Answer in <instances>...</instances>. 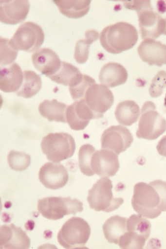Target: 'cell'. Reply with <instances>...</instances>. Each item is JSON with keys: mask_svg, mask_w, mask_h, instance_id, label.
<instances>
[{"mask_svg": "<svg viewBox=\"0 0 166 249\" xmlns=\"http://www.w3.org/2000/svg\"><path fill=\"white\" fill-rule=\"evenodd\" d=\"M138 38L135 27L121 21L104 28L101 34L100 42L109 53L117 54L133 48Z\"/></svg>", "mask_w": 166, "mask_h": 249, "instance_id": "obj_1", "label": "cell"}, {"mask_svg": "<svg viewBox=\"0 0 166 249\" xmlns=\"http://www.w3.org/2000/svg\"><path fill=\"white\" fill-rule=\"evenodd\" d=\"M124 3L126 8L137 12L140 34L144 40H155L164 34L165 20L153 11L150 1H129Z\"/></svg>", "mask_w": 166, "mask_h": 249, "instance_id": "obj_2", "label": "cell"}, {"mask_svg": "<svg viewBox=\"0 0 166 249\" xmlns=\"http://www.w3.org/2000/svg\"><path fill=\"white\" fill-rule=\"evenodd\" d=\"M132 208L139 214L149 219L158 218L162 213L157 191L145 182L136 184L131 200Z\"/></svg>", "mask_w": 166, "mask_h": 249, "instance_id": "obj_3", "label": "cell"}, {"mask_svg": "<svg viewBox=\"0 0 166 249\" xmlns=\"http://www.w3.org/2000/svg\"><path fill=\"white\" fill-rule=\"evenodd\" d=\"M41 148L49 160L58 163L73 157L75 143L73 136L68 133H50L42 138Z\"/></svg>", "mask_w": 166, "mask_h": 249, "instance_id": "obj_4", "label": "cell"}, {"mask_svg": "<svg viewBox=\"0 0 166 249\" xmlns=\"http://www.w3.org/2000/svg\"><path fill=\"white\" fill-rule=\"evenodd\" d=\"M37 210L44 217L57 220L66 215L82 212L83 206L82 202L77 199L50 196L37 201Z\"/></svg>", "mask_w": 166, "mask_h": 249, "instance_id": "obj_5", "label": "cell"}, {"mask_svg": "<svg viewBox=\"0 0 166 249\" xmlns=\"http://www.w3.org/2000/svg\"><path fill=\"white\" fill-rule=\"evenodd\" d=\"M91 229L84 219L73 217L60 229L57 236L59 243L65 249H83L88 242Z\"/></svg>", "mask_w": 166, "mask_h": 249, "instance_id": "obj_6", "label": "cell"}, {"mask_svg": "<svg viewBox=\"0 0 166 249\" xmlns=\"http://www.w3.org/2000/svg\"><path fill=\"white\" fill-rule=\"evenodd\" d=\"M112 181L108 178H102L89 191L87 200L90 208L96 211L111 213L120 208L123 199L113 196Z\"/></svg>", "mask_w": 166, "mask_h": 249, "instance_id": "obj_7", "label": "cell"}, {"mask_svg": "<svg viewBox=\"0 0 166 249\" xmlns=\"http://www.w3.org/2000/svg\"><path fill=\"white\" fill-rule=\"evenodd\" d=\"M166 130V121L156 110V106L152 102L144 103L141 110L137 137L148 140L158 139Z\"/></svg>", "mask_w": 166, "mask_h": 249, "instance_id": "obj_8", "label": "cell"}, {"mask_svg": "<svg viewBox=\"0 0 166 249\" xmlns=\"http://www.w3.org/2000/svg\"><path fill=\"white\" fill-rule=\"evenodd\" d=\"M127 232L120 239L118 246L123 249H143L151 232V223L140 214L127 219Z\"/></svg>", "mask_w": 166, "mask_h": 249, "instance_id": "obj_9", "label": "cell"}, {"mask_svg": "<svg viewBox=\"0 0 166 249\" xmlns=\"http://www.w3.org/2000/svg\"><path fill=\"white\" fill-rule=\"evenodd\" d=\"M45 39L41 27L32 22L23 23L9 40L12 48L17 51L21 50L32 53L38 50Z\"/></svg>", "mask_w": 166, "mask_h": 249, "instance_id": "obj_10", "label": "cell"}, {"mask_svg": "<svg viewBox=\"0 0 166 249\" xmlns=\"http://www.w3.org/2000/svg\"><path fill=\"white\" fill-rule=\"evenodd\" d=\"M133 140L130 131L125 126L113 125L102 134V149L111 150L118 156L130 147Z\"/></svg>", "mask_w": 166, "mask_h": 249, "instance_id": "obj_11", "label": "cell"}, {"mask_svg": "<svg viewBox=\"0 0 166 249\" xmlns=\"http://www.w3.org/2000/svg\"><path fill=\"white\" fill-rule=\"evenodd\" d=\"M84 99L98 119L102 118L114 102V97L109 88L98 84H93L88 89Z\"/></svg>", "mask_w": 166, "mask_h": 249, "instance_id": "obj_12", "label": "cell"}, {"mask_svg": "<svg viewBox=\"0 0 166 249\" xmlns=\"http://www.w3.org/2000/svg\"><path fill=\"white\" fill-rule=\"evenodd\" d=\"M65 167L59 163L47 162L42 166L39 173L41 184L47 189L58 190L65 186L69 180Z\"/></svg>", "mask_w": 166, "mask_h": 249, "instance_id": "obj_13", "label": "cell"}, {"mask_svg": "<svg viewBox=\"0 0 166 249\" xmlns=\"http://www.w3.org/2000/svg\"><path fill=\"white\" fill-rule=\"evenodd\" d=\"M91 166L94 174L102 178L114 176L120 168L118 156L111 150H97L92 158Z\"/></svg>", "mask_w": 166, "mask_h": 249, "instance_id": "obj_14", "label": "cell"}, {"mask_svg": "<svg viewBox=\"0 0 166 249\" xmlns=\"http://www.w3.org/2000/svg\"><path fill=\"white\" fill-rule=\"evenodd\" d=\"M27 0H1L0 1V21L5 24L16 25L24 21L30 11Z\"/></svg>", "mask_w": 166, "mask_h": 249, "instance_id": "obj_15", "label": "cell"}, {"mask_svg": "<svg viewBox=\"0 0 166 249\" xmlns=\"http://www.w3.org/2000/svg\"><path fill=\"white\" fill-rule=\"evenodd\" d=\"M98 119L89 107L85 99L75 102L66 110V120L71 129L82 130L87 127L90 120Z\"/></svg>", "mask_w": 166, "mask_h": 249, "instance_id": "obj_16", "label": "cell"}, {"mask_svg": "<svg viewBox=\"0 0 166 249\" xmlns=\"http://www.w3.org/2000/svg\"><path fill=\"white\" fill-rule=\"evenodd\" d=\"M30 246V239L21 228L13 224L1 227V249H27Z\"/></svg>", "mask_w": 166, "mask_h": 249, "instance_id": "obj_17", "label": "cell"}, {"mask_svg": "<svg viewBox=\"0 0 166 249\" xmlns=\"http://www.w3.org/2000/svg\"><path fill=\"white\" fill-rule=\"evenodd\" d=\"M32 63L37 70L47 77L58 72L61 62L55 51L49 48H42L33 54Z\"/></svg>", "mask_w": 166, "mask_h": 249, "instance_id": "obj_18", "label": "cell"}, {"mask_svg": "<svg viewBox=\"0 0 166 249\" xmlns=\"http://www.w3.org/2000/svg\"><path fill=\"white\" fill-rule=\"evenodd\" d=\"M139 57L149 65L166 64V45L153 39L144 40L137 49Z\"/></svg>", "mask_w": 166, "mask_h": 249, "instance_id": "obj_19", "label": "cell"}, {"mask_svg": "<svg viewBox=\"0 0 166 249\" xmlns=\"http://www.w3.org/2000/svg\"><path fill=\"white\" fill-rule=\"evenodd\" d=\"M23 73L20 66L16 63L1 68L0 89L4 92H17L21 87Z\"/></svg>", "mask_w": 166, "mask_h": 249, "instance_id": "obj_20", "label": "cell"}, {"mask_svg": "<svg viewBox=\"0 0 166 249\" xmlns=\"http://www.w3.org/2000/svg\"><path fill=\"white\" fill-rule=\"evenodd\" d=\"M128 72L125 67L117 63H109L104 65L99 75L102 85L112 88L125 84L128 79Z\"/></svg>", "mask_w": 166, "mask_h": 249, "instance_id": "obj_21", "label": "cell"}, {"mask_svg": "<svg viewBox=\"0 0 166 249\" xmlns=\"http://www.w3.org/2000/svg\"><path fill=\"white\" fill-rule=\"evenodd\" d=\"M61 14L70 18H79L87 15L91 1L89 0H55Z\"/></svg>", "mask_w": 166, "mask_h": 249, "instance_id": "obj_22", "label": "cell"}, {"mask_svg": "<svg viewBox=\"0 0 166 249\" xmlns=\"http://www.w3.org/2000/svg\"><path fill=\"white\" fill-rule=\"evenodd\" d=\"M127 219L115 215L109 218L103 226V233L108 242L118 245L120 239L127 231Z\"/></svg>", "mask_w": 166, "mask_h": 249, "instance_id": "obj_23", "label": "cell"}, {"mask_svg": "<svg viewBox=\"0 0 166 249\" xmlns=\"http://www.w3.org/2000/svg\"><path fill=\"white\" fill-rule=\"evenodd\" d=\"M68 106L57 100H45L40 103L39 111L40 115L49 121L66 123V110Z\"/></svg>", "mask_w": 166, "mask_h": 249, "instance_id": "obj_24", "label": "cell"}, {"mask_svg": "<svg viewBox=\"0 0 166 249\" xmlns=\"http://www.w3.org/2000/svg\"><path fill=\"white\" fill-rule=\"evenodd\" d=\"M141 114L137 103L132 101H125L118 104L115 110V116L118 123L125 126H130L138 120Z\"/></svg>", "mask_w": 166, "mask_h": 249, "instance_id": "obj_25", "label": "cell"}, {"mask_svg": "<svg viewBox=\"0 0 166 249\" xmlns=\"http://www.w3.org/2000/svg\"><path fill=\"white\" fill-rule=\"evenodd\" d=\"M82 77L83 74L77 68L70 63L61 62L58 72L49 78L56 83L71 87L76 85Z\"/></svg>", "mask_w": 166, "mask_h": 249, "instance_id": "obj_26", "label": "cell"}, {"mask_svg": "<svg viewBox=\"0 0 166 249\" xmlns=\"http://www.w3.org/2000/svg\"><path fill=\"white\" fill-rule=\"evenodd\" d=\"M41 86V79L39 75L31 70L24 71L22 85L17 92V95L25 98H31L40 91Z\"/></svg>", "mask_w": 166, "mask_h": 249, "instance_id": "obj_27", "label": "cell"}, {"mask_svg": "<svg viewBox=\"0 0 166 249\" xmlns=\"http://www.w3.org/2000/svg\"><path fill=\"white\" fill-rule=\"evenodd\" d=\"M85 39H80L75 45L74 58L76 62L83 64L87 62L89 58L90 45L99 38V33L94 30H90L85 32Z\"/></svg>", "mask_w": 166, "mask_h": 249, "instance_id": "obj_28", "label": "cell"}, {"mask_svg": "<svg viewBox=\"0 0 166 249\" xmlns=\"http://www.w3.org/2000/svg\"><path fill=\"white\" fill-rule=\"evenodd\" d=\"M95 151V149L90 144H84L80 148L78 155L79 166L80 171L85 176L92 177L95 175L91 166L92 158Z\"/></svg>", "mask_w": 166, "mask_h": 249, "instance_id": "obj_29", "label": "cell"}, {"mask_svg": "<svg viewBox=\"0 0 166 249\" xmlns=\"http://www.w3.org/2000/svg\"><path fill=\"white\" fill-rule=\"evenodd\" d=\"M8 162L12 170L21 172L30 166L31 158L29 155L23 152L12 150L8 156Z\"/></svg>", "mask_w": 166, "mask_h": 249, "instance_id": "obj_30", "label": "cell"}, {"mask_svg": "<svg viewBox=\"0 0 166 249\" xmlns=\"http://www.w3.org/2000/svg\"><path fill=\"white\" fill-rule=\"evenodd\" d=\"M96 82L91 77L86 74H83L81 80L74 87H69V91L74 101L84 99L85 93L88 89L95 84Z\"/></svg>", "mask_w": 166, "mask_h": 249, "instance_id": "obj_31", "label": "cell"}, {"mask_svg": "<svg viewBox=\"0 0 166 249\" xmlns=\"http://www.w3.org/2000/svg\"><path fill=\"white\" fill-rule=\"evenodd\" d=\"M18 51L13 49L9 40L1 37V65L6 66L13 63L16 60Z\"/></svg>", "mask_w": 166, "mask_h": 249, "instance_id": "obj_32", "label": "cell"}, {"mask_svg": "<svg viewBox=\"0 0 166 249\" xmlns=\"http://www.w3.org/2000/svg\"><path fill=\"white\" fill-rule=\"evenodd\" d=\"M166 87V72L161 71L156 75L151 82L149 93L151 97L156 98L162 95Z\"/></svg>", "mask_w": 166, "mask_h": 249, "instance_id": "obj_33", "label": "cell"}, {"mask_svg": "<svg viewBox=\"0 0 166 249\" xmlns=\"http://www.w3.org/2000/svg\"><path fill=\"white\" fill-rule=\"evenodd\" d=\"M157 191L160 198V208L162 212L166 211V182L161 180L149 183Z\"/></svg>", "mask_w": 166, "mask_h": 249, "instance_id": "obj_34", "label": "cell"}, {"mask_svg": "<svg viewBox=\"0 0 166 249\" xmlns=\"http://www.w3.org/2000/svg\"><path fill=\"white\" fill-rule=\"evenodd\" d=\"M156 149L160 156L166 157V135L160 140Z\"/></svg>", "mask_w": 166, "mask_h": 249, "instance_id": "obj_35", "label": "cell"}, {"mask_svg": "<svg viewBox=\"0 0 166 249\" xmlns=\"http://www.w3.org/2000/svg\"><path fill=\"white\" fill-rule=\"evenodd\" d=\"M164 106H165V107H166V96H165V98Z\"/></svg>", "mask_w": 166, "mask_h": 249, "instance_id": "obj_36", "label": "cell"}, {"mask_svg": "<svg viewBox=\"0 0 166 249\" xmlns=\"http://www.w3.org/2000/svg\"><path fill=\"white\" fill-rule=\"evenodd\" d=\"M165 22H166V29H165V31L164 32V35H166V18H165Z\"/></svg>", "mask_w": 166, "mask_h": 249, "instance_id": "obj_37", "label": "cell"}]
</instances>
